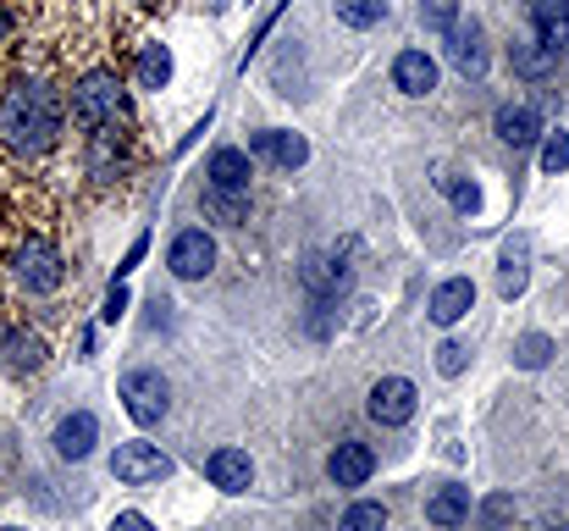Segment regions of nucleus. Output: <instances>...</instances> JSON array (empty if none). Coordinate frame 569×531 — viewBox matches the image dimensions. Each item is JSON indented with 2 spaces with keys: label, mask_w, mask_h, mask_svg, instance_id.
I'll return each mask as SVG.
<instances>
[{
  "label": "nucleus",
  "mask_w": 569,
  "mask_h": 531,
  "mask_svg": "<svg viewBox=\"0 0 569 531\" xmlns=\"http://www.w3.org/2000/svg\"><path fill=\"white\" fill-rule=\"evenodd\" d=\"M0 133H7V145L23 156L50 150L56 133H61V100L45 83H18L7 94V105H0Z\"/></svg>",
  "instance_id": "f257e3e1"
},
{
  "label": "nucleus",
  "mask_w": 569,
  "mask_h": 531,
  "mask_svg": "<svg viewBox=\"0 0 569 531\" xmlns=\"http://www.w3.org/2000/svg\"><path fill=\"white\" fill-rule=\"evenodd\" d=\"M167 398H172V387H167V376L161 371H127L122 376V410L138 421V427H156L161 416H167Z\"/></svg>",
  "instance_id": "f03ea898"
},
{
  "label": "nucleus",
  "mask_w": 569,
  "mask_h": 531,
  "mask_svg": "<svg viewBox=\"0 0 569 531\" xmlns=\"http://www.w3.org/2000/svg\"><path fill=\"white\" fill-rule=\"evenodd\" d=\"M116 111H122V83L111 72H89L72 89V122L78 127H105V122H116Z\"/></svg>",
  "instance_id": "7ed1b4c3"
},
{
  "label": "nucleus",
  "mask_w": 569,
  "mask_h": 531,
  "mask_svg": "<svg viewBox=\"0 0 569 531\" xmlns=\"http://www.w3.org/2000/svg\"><path fill=\"white\" fill-rule=\"evenodd\" d=\"M111 476L127 482V487H150V482H167V476H172V460H167L156 443L133 438V443H116V454H111Z\"/></svg>",
  "instance_id": "20e7f679"
},
{
  "label": "nucleus",
  "mask_w": 569,
  "mask_h": 531,
  "mask_svg": "<svg viewBox=\"0 0 569 531\" xmlns=\"http://www.w3.org/2000/svg\"><path fill=\"white\" fill-rule=\"evenodd\" d=\"M365 410H371V421H382V427H403V421L414 416V382H409V376H382V382L371 387V398H365Z\"/></svg>",
  "instance_id": "39448f33"
},
{
  "label": "nucleus",
  "mask_w": 569,
  "mask_h": 531,
  "mask_svg": "<svg viewBox=\"0 0 569 531\" xmlns=\"http://www.w3.org/2000/svg\"><path fill=\"white\" fill-rule=\"evenodd\" d=\"M167 266H172V272L178 278H205L210 272V266H216V244H210V233L205 227H189V233H178L172 238V249H167Z\"/></svg>",
  "instance_id": "423d86ee"
},
{
  "label": "nucleus",
  "mask_w": 569,
  "mask_h": 531,
  "mask_svg": "<svg viewBox=\"0 0 569 531\" xmlns=\"http://www.w3.org/2000/svg\"><path fill=\"white\" fill-rule=\"evenodd\" d=\"M18 278H23L29 294H50V289H61V255H56L50 244L34 238V244L18 255Z\"/></svg>",
  "instance_id": "0eeeda50"
},
{
  "label": "nucleus",
  "mask_w": 569,
  "mask_h": 531,
  "mask_svg": "<svg viewBox=\"0 0 569 531\" xmlns=\"http://www.w3.org/2000/svg\"><path fill=\"white\" fill-rule=\"evenodd\" d=\"M448 61L465 78H481L487 72V34H481V23H454L448 29Z\"/></svg>",
  "instance_id": "6e6552de"
},
{
  "label": "nucleus",
  "mask_w": 569,
  "mask_h": 531,
  "mask_svg": "<svg viewBox=\"0 0 569 531\" xmlns=\"http://www.w3.org/2000/svg\"><path fill=\"white\" fill-rule=\"evenodd\" d=\"M371 471H376V454H371L365 443H338L332 460H327V476H332L338 487H365Z\"/></svg>",
  "instance_id": "1a4fd4ad"
},
{
  "label": "nucleus",
  "mask_w": 569,
  "mask_h": 531,
  "mask_svg": "<svg viewBox=\"0 0 569 531\" xmlns=\"http://www.w3.org/2000/svg\"><path fill=\"white\" fill-rule=\"evenodd\" d=\"M205 476H210L221 493H243V487L254 482V460H249L243 449H216V454L205 460Z\"/></svg>",
  "instance_id": "9d476101"
},
{
  "label": "nucleus",
  "mask_w": 569,
  "mask_h": 531,
  "mask_svg": "<svg viewBox=\"0 0 569 531\" xmlns=\"http://www.w3.org/2000/svg\"><path fill=\"white\" fill-rule=\"evenodd\" d=\"M392 83L403 89V94H432L437 89V61L432 56H425V50H403L398 61H392Z\"/></svg>",
  "instance_id": "9b49d317"
},
{
  "label": "nucleus",
  "mask_w": 569,
  "mask_h": 531,
  "mask_svg": "<svg viewBox=\"0 0 569 531\" xmlns=\"http://www.w3.org/2000/svg\"><path fill=\"white\" fill-rule=\"evenodd\" d=\"M498 139L514 145V150L536 145V139H542V111H536V105H503V111H498Z\"/></svg>",
  "instance_id": "f8f14e48"
},
{
  "label": "nucleus",
  "mask_w": 569,
  "mask_h": 531,
  "mask_svg": "<svg viewBox=\"0 0 569 531\" xmlns=\"http://www.w3.org/2000/svg\"><path fill=\"white\" fill-rule=\"evenodd\" d=\"M94 438H100V421H94L89 410H78V416H67V421L56 427V454H61V460H89Z\"/></svg>",
  "instance_id": "ddd939ff"
},
{
  "label": "nucleus",
  "mask_w": 569,
  "mask_h": 531,
  "mask_svg": "<svg viewBox=\"0 0 569 531\" xmlns=\"http://www.w3.org/2000/svg\"><path fill=\"white\" fill-rule=\"evenodd\" d=\"M531 23H536V39L558 56L564 39H569V0H536V7H531Z\"/></svg>",
  "instance_id": "4468645a"
},
{
  "label": "nucleus",
  "mask_w": 569,
  "mask_h": 531,
  "mask_svg": "<svg viewBox=\"0 0 569 531\" xmlns=\"http://www.w3.org/2000/svg\"><path fill=\"white\" fill-rule=\"evenodd\" d=\"M470 305H476V283H470V278H448V283L432 294V321L454 327L459 316H470Z\"/></svg>",
  "instance_id": "2eb2a0df"
},
{
  "label": "nucleus",
  "mask_w": 569,
  "mask_h": 531,
  "mask_svg": "<svg viewBox=\"0 0 569 531\" xmlns=\"http://www.w3.org/2000/svg\"><path fill=\"white\" fill-rule=\"evenodd\" d=\"M249 150H260V156H271L276 167H305L310 161V145L299 139V133H254V139H249Z\"/></svg>",
  "instance_id": "dca6fc26"
},
{
  "label": "nucleus",
  "mask_w": 569,
  "mask_h": 531,
  "mask_svg": "<svg viewBox=\"0 0 569 531\" xmlns=\"http://www.w3.org/2000/svg\"><path fill=\"white\" fill-rule=\"evenodd\" d=\"M205 178H210V189H249L254 167H249L243 150H216V156L205 161Z\"/></svg>",
  "instance_id": "f3484780"
},
{
  "label": "nucleus",
  "mask_w": 569,
  "mask_h": 531,
  "mask_svg": "<svg viewBox=\"0 0 569 531\" xmlns=\"http://www.w3.org/2000/svg\"><path fill=\"white\" fill-rule=\"evenodd\" d=\"M425 520H432V526H465L470 520V487H443L432 504H425Z\"/></svg>",
  "instance_id": "a211bd4d"
},
{
  "label": "nucleus",
  "mask_w": 569,
  "mask_h": 531,
  "mask_svg": "<svg viewBox=\"0 0 569 531\" xmlns=\"http://www.w3.org/2000/svg\"><path fill=\"white\" fill-rule=\"evenodd\" d=\"M0 349H7V365L12 371H29V365L45 360V338L39 332H7V338H0Z\"/></svg>",
  "instance_id": "6ab92c4d"
},
{
  "label": "nucleus",
  "mask_w": 569,
  "mask_h": 531,
  "mask_svg": "<svg viewBox=\"0 0 569 531\" xmlns=\"http://www.w3.org/2000/svg\"><path fill=\"white\" fill-rule=\"evenodd\" d=\"M205 205H210L221 222H232V227H238V222L249 216V189H210V194H205Z\"/></svg>",
  "instance_id": "aec40b11"
},
{
  "label": "nucleus",
  "mask_w": 569,
  "mask_h": 531,
  "mask_svg": "<svg viewBox=\"0 0 569 531\" xmlns=\"http://www.w3.org/2000/svg\"><path fill=\"white\" fill-rule=\"evenodd\" d=\"M343 278H349V272H343V266H332L327 255H310V266H305V283H310L316 294H338Z\"/></svg>",
  "instance_id": "412c9836"
},
{
  "label": "nucleus",
  "mask_w": 569,
  "mask_h": 531,
  "mask_svg": "<svg viewBox=\"0 0 569 531\" xmlns=\"http://www.w3.org/2000/svg\"><path fill=\"white\" fill-rule=\"evenodd\" d=\"M172 78V56L161 50V45H145V56H138V83L145 89H161Z\"/></svg>",
  "instance_id": "4be33fe9"
},
{
  "label": "nucleus",
  "mask_w": 569,
  "mask_h": 531,
  "mask_svg": "<svg viewBox=\"0 0 569 531\" xmlns=\"http://www.w3.org/2000/svg\"><path fill=\"white\" fill-rule=\"evenodd\" d=\"M553 67V50L542 45V39H520L514 45V72H525V78H542Z\"/></svg>",
  "instance_id": "5701e85b"
},
{
  "label": "nucleus",
  "mask_w": 569,
  "mask_h": 531,
  "mask_svg": "<svg viewBox=\"0 0 569 531\" xmlns=\"http://www.w3.org/2000/svg\"><path fill=\"white\" fill-rule=\"evenodd\" d=\"M420 23L432 34H448L459 23V0H420Z\"/></svg>",
  "instance_id": "b1692460"
},
{
  "label": "nucleus",
  "mask_w": 569,
  "mask_h": 531,
  "mask_svg": "<svg viewBox=\"0 0 569 531\" xmlns=\"http://www.w3.org/2000/svg\"><path fill=\"white\" fill-rule=\"evenodd\" d=\"M382 0H338V18L349 23V29H371V23H382Z\"/></svg>",
  "instance_id": "393cba45"
},
{
  "label": "nucleus",
  "mask_w": 569,
  "mask_h": 531,
  "mask_svg": "<svg viewBox=\"0 0 569 531\" xmlns=\"http://www.w3.org/2000/svg\"><path fill=\"white\" fill-rule=\"evenodd\" d=\"M547 354H553V338H547V332H531V338H520V349H514V360H520L525 371H542Z\"/></svg>",
  "instance_id": "a878e982"
},
{
  "label": "nucleus",
  "mask_w": 569,
  "mask_h": 531,
  "mask_svg": "<svg viewBox=\"0 0 569 531\" xmlns=\"http://www.w3.org/2000/svg\"><path fill=\"white\" fill-rule=\"evenodd\" d=\"M343 531H387V509L382 504H354L343 515Z\"/></svg>",
  "instance_id": "bb28decb"
},
{
  "label": "nucleus",
  "mask_w": 569,
  "mask_h": 531,
  "mask_svg": "<svg viewBox=\"0 0 569 531\" xmlns=\"http://www.w3.org/2000/svg\"><path fill=\"white\" fill-rule=\"evenodd\" d=\"M569 167V133H547L542 145V172H564Z\"/></svg>",
  "instance_id": "cd10ccee"
},
{
  "label": "nucleus",
  "mask_w": 569,
  "mask_h": 531,
  "mask_svg": "<svg viewBox=\"0 0 569 531\" xmlns=\"http://www.w3.org/2000/svg\"><path fill=\"white\" fill-rule=\"evenodd\" d=\"M465 360H470V349H465V343H454V338L437 349V371H443V376H459V371H465Z\"/></svg>",
  "instance_id": "c85d7f7f"
},
{
  "label": "nucleus",
  "mask_w": 569,
  "mask_h": 531,
  "mask_svg": "<svg viewBox=\"0 0 569 531\" xmlns=\"http://www.w3.org/2000/svg\"><path fill=\"white\" fill-rule=\"evenodd\" d=\"M122 310H127V283H111V294H105V310H100V316H105V321H116Z\"/></svg>",
  "instance_id": "c756f323"
},
{
  "label": "nucleus",
  "mask_w": 569,
  "mask_h": 531,
  "mask_svg": "<svg viewBox=\"0 0 569 531\" xmlns=\"http://www.w3.org/2000/svg\"><path fill=\"white\" fill-rule=\"evenodd\" d=\"M145 249H150V238H133V249H127V260L116 266V283H122V278L133 272V266H138V260H145Z\"/></svg>",
  "instance_id": "7c9ffc66"
},
{
  "label": "nucleus",
  "mask_w": 569,
  "mask_h": 531,
  "mask_svg": "<svg viewBox=\"0 0 569 531\" xmlns=\"http://www.w3.org/2000/svg\"><path fill=\"white\" fill-rule=\"evenodd\" d=\"M111 531H156V526H150L145 515H133V509H127V515H116V520H111Z\"/></svg>",
  "instance_id": "2f4dec72"
},
{
  "label": "nucleus",
  "mask_w": 569,
  "mask_h": 531,
  "mask_svg": "<svg viewBox=\"0 0 569 531\" xmlns=\"http://www.w3.org/2000/svg\"><path fill=\"white\" fill-rule=\"evenodd\" d=\"M448 194H454L459 211H476V183H448Z\"/></svg>",
  "instance_id": "473e14b6"
},
{
  "label": "nucleus",
  "mask_w": 569,
  "mask_h": 531,
  "mask_svg": "<svg viewBox=\"0 0 569 531\" xmlns=\"http://www.w3.org/2000/svg\"><path fill=\"white\" fill-rule=\"evenodd\" d=\"M487 520H492V526L509 520V498H492V504H487Z\"/></svg>",
  "instance_id": "72a5a7b5"
},
{
  "label": "nucleus",
  "mask_w": 569,
  "mask_h": 531,
  "mask_svg": "<svg viewBox=\"0 0 569 531\" xmlns=\"http://www.w3.org/2000/svg\"><path fill=\"white\" fill-rule=\"evenodd\" d=\"M564 56H569V39H564Z\"/></svg>",
  "instance_id": "f704fd0d"
},
{
  "label": "nucleus",
  "mask_w": 569,
  "mask_h": 531,
  "mask_svg": "<svg viewBox=\"0 0 569 531\" xmlns=\"http://www.w3.org/2000/svg\"><path fill=\"white\" fill-rule=\"evenodd\" d=\"M7 531H23V526H7Z\"/></svg>",
  "instance_id": "c9c22d12"
},
{
  "label": "nucleus",
  "mask_w": 569,
  "mask_h": 531,
  "mask_svg": "<svg viewBox=\"0 0 569 531\" xmlns=\"http://www.w3.org/2000/svg\"><path fill=\"white\" fill-rule=\"evenodd\" d=\"M564 531H569V526H564Z\"/></svg>",
  "instance_id": "e433bc0d"
}]
</instances>
